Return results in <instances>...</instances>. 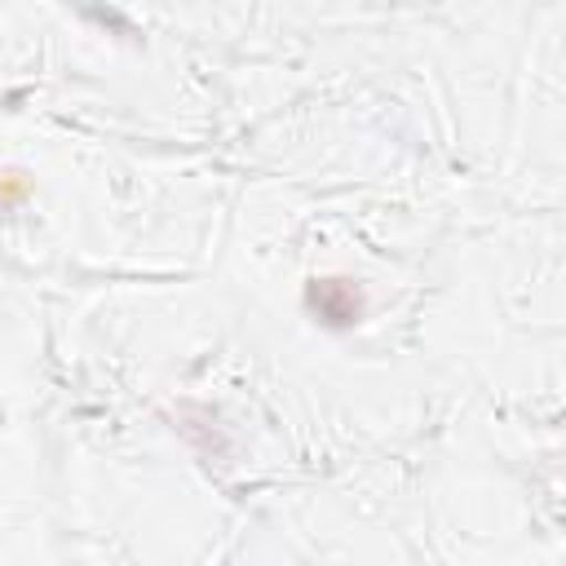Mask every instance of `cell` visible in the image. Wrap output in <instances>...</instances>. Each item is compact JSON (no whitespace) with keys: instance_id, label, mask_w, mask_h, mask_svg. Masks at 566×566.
<instances>
[{"instance_id":"6da1fadb","label":"cell","mask_w":566,"mask_h":566,"mask_svg":"<svg viewBox=\"0 0 566 566\" xmlns=\"http://www.w3.org/2000/svg\"><path fill=\"white\" fill-rule=\"evenodd\" d=\"M305 310L332 327V332H345L363 318L367 301H363V287L358 279H345V274H323V279H310L305 283Z\"/></svg>"},{"instance_id":"7a4b0ae2","label":"cell","mask_w":566,"mask_h":566,"mask_svg":"<svg viewBox=\"0 0 566 566\" xmlns=\"http://www.w3.org/2000/svg\"><path fill=\"white\" fill-rule=\"evenodd\" d=\"M27 195H31V177L27 172H18V168L0 172V212H9L13 203H22Z\"/></svg>"}]
</instances>
